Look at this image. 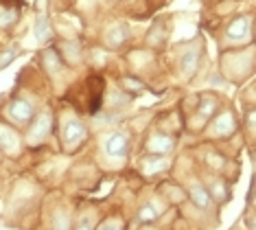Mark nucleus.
Masks as SVG:
<instances>
[{"label": "nucleus", "mask_w": 256, "mask_h": 230, "mask_svg": "<svg viewBox=\"0 0 256 230\" xmlns=\"http://www.w3.org/2000/svg\"><path fill=\"white\" fill-rule=\"evenodd\" d=\"M40 62H42V68L46 70V75H48V77L60 75L62 70L66 68V62L62 60L60 51L53 49V46H46V49L40 53Z\"/></svg>", "instance_id": "obj_7"}, {"label": "nucleus", "mask_w": 256, "mask_h": 230, "mask_svg": "<svg viewBox=\"0 0 256 230\" xmlns=\"http://www.w3.org/2000/svg\"><path fill=\"white\" fill-rule=\"evenodd\" d=\"M4 114H7L14 123L26 125V123H31L33 116H36V105H33V101L26 97H11L7 108H4Z\"/></svg>", "instance_id": "obj_1"}, {"label": "nucleus", "mask_w": 256, "mask_h": 230, "mask_svg": "<svg viewBox=\"0 0 256 230\" xmlns=\"http://www.w3.org/2000/svg\"><path fill=\"white\" fill-rule=\"evenodd\" d=\"M127 151H130V140L125 134L116 132L106 140V153L110 158H125Z\"/></svg>", "instance_id": "obj_10"}, {"label": "nucleus", "mask_w": 256, "mask_h": 230, "mask_svg": "<svg viewBox=\"0 0 256 230\" xmlns=\"http://www.w3.org/2000/svg\"><path fill=\"white\" fill-rule=\"evenodd\" d=\"M118 86L123 88V92H127L132 97V94H138V92H144V84L140 79H136V77H120L118 79Z\"/></svg>", "instance_id": "obj_16"}, {"label": "nucleus", "mask_w": 256, "mask_h": 230, "mask_svg": "<svg viewBox=\"0 0 256 230\" xmlns=\"http://www.w3.org/2000/svg\"><path fill=\"white\" fill-rule=\"evenodd\" d=\"M252 33V20L250 16H236L226 25V40L228 42H243Z\"/></svg>", "instance_id": "obj_6"}, {"label": "nucleus", "mask_w": 256, "mask_h": 230, "mask_svg": "<svg viewBox=\"0 0 256 230\" xmlns=\"http://www.w3.org/2000/svg\"><path fill=\"white\" fill-rule=\"evenodd\" d=\"M60 136H62V143L66 149L68 147H77L88 138V127H86L77 116H68V119H64V123H62Z\"/></svg>", "instance_id": "obj_2"}, {"label": "nucleus", "mask_w": 256, "mask_h": 230, "mask_svg": "<svg viewBox=\"0 0 256 230\" xmlns=\"http://www.w3.org/2000/svg\"><path fill=\"white\" fill-rule=\"evenodd\" d=\"M127 40H130V31H127V27L123 22H116V25L108 27L106 35H103V42H106V46H110V49H118Z\"/></svg>", "instance_id": "obj_9"}, {"label": "nucleus", "mask_w": 256, "mask_h": 230, "mask_svg": "<svg viewBox=\"0 0 256 230\" xmlns=\"http://www.w3.org/2000/svg\"><path fill=\"white\" fill-rule=\"evenodd\" d=\"M18 53H20V51L16 49V46H11V49H2V51H0V70L7 68L9 64L14 62L16 57H18Z\"/></svg>", "instance_id": "obj_20"}, {"label": "nucleus", "mask_w": 256, "mask_h": 230, "mask_svg": "<svg viewBox=\"0 0 256 230\" xmlns=\"http://www.w3.org/2000/svg\"><path fill=\"white\" fill-rule=\"evenodd\" d=\"M217 97L210 92H206V94H200V99H197V108H195V116L197 119H202L204 123H208L214 116V112H217Z\"/></svg>", "instance_id": "obj_8"}, {"label": "nucleus", "mask_w": 256, "mask_h": 230, "mask_svg": "<svg viewBox=\"0 0 256 230\" xmlns=\"http://www.w3.org/2000/svg\"><path fill=\"white\" fill-rule=\"evenodd\" d=\"M236 129V119L232 114V110H221L219 114H214L210 121H208V132L217 138L230 136L232 132Z\"/></svg>", "instance_id": "obj_4"}, {"label": "nucleus", "mask_w": 256, "mask_h": 230, "mask_svg": "<svg viewBox=\"0 0 256 230\" xmlns=\"http://www.w3.org/2000/svg\"><path fill=\"white\" fill-rule=\"evenodd\" d=\"M197 64H200V49H188L184 53L182 57H180V68H182V73L186 77H190L197 70Z\"/></svg>", "instance_id": "obj_15"}, {"label": "nucleus", "mask_w": 256, "mask_h": 230, "mask_svg": "<svg viewBox=\"0 0 256 230\" xmlns=\"http://www.w3.org/2000/svg\"><path fill=\"white\" fill-rule=\"evenodd\" d=\"M158 219V210H156L154 204H142L136 213V221L138 223H154Z\"/></svg>", "instance_id": "obj_18"}, {"label": "nucleus", "mask_w": 256, "mask_h": 230, "mask_svg": "<svg viewBox=\"0 0 256 230\" xmlns=\"http://www.w3.org/2000/svg\"><path fill=\"white\" fill-rule=\"evenodd\" d=\"M98 230H123L118 226V223H114V221H106V223H101V228Z\"/></svg>", "instance_id": "obj_22"}, {"label": "nucleus", "mask_w": 256, "mask_h": 230, "mask_svg": "<svg viewBox=\"0 0 256 230\" xmlns=\"http://www.w3.org/2000/svg\"><path fill=\"white\" fill-rule=\"evenodd\" d=\"M208 193H210V197H214L217 202H224L226 197H228V186H226L224 180H210V184H208Z\"/></svg>", "instance_id": "obj_19"}, {"label": "nucleus", "mask_w": 256, "mask_h": 230, "mask_svg": "<svg viewBox=\"0 0 256 230\" xmlns=\"http://www.w3.org/2000/svg\"><path fill=\"white\" fill-rule=\"evenodd\" d=\"M248 226H250V230H256V217H250V219H248Z\"/></svg>", "instance_id": "obj_23"}, {"label": "nucleus", "mask_w": 256, "mask_h": 230, "mask_svg": "<svg viewBox=\"0 0 256 230\" xmlns=\"http://www.w3.org/2000/svg\"><path fill=\"white\" fill-rule=\"evenodd\" d=\"M62 60L66 62V66H77L81 62V55H84V49H81L79 42H62V46H57Z\"/></svg>", "instance_id": "obj_12"}, {"label": "nucleus", "mask_w": 256, "mask_h": 230, "mask_svg": "<svg viewBox=\"0 0 256 230\" xmlns=\"http://www.w3.org/2000/svg\"><path fill=\"white\" fill-rule=\"evenodd\" d=\"M246 121H248V127H256V108H254V110H250V112H248V116H246Z\"/></svg>", "instance_id": "obj_21"}, {"label": "nucleus", "mask_w": 256, "mask_h": 230, "mask_svg": "<svg viewBox=\"0 0 256 230\" xmlns=\"http://www.w3.org/2000/svg\"><path fill=\"white\" fill-rule=\"evenodd\" d=\"M50 129H53V112L42 110L40 114L33 116L31 125H28V140L40 143V140H44L46 136H48Z\"/></svg>", "instance_id": "obj_5"}, {"label": "nucleus", "mask_w": 256, "mask_h": 230, "mask_svg": "<svg viewBox=\"0 0 256 230\" xmlns=\"http://www.w3.org/2000/svg\"><path fill=\"white\" fill-rule=\"evenodd\" d=\"M20 9L16 0H0V29H9L18 22Z\"/></svg>", "instance_id": "obj_11"}, {"label": "nucleus", "mask_w": 256, "mask_h": 230, "mask_svg": "<svg viewBox=\"0 0 256 230\" xmlns=\"http://www.w3.org/2000/svg\"><path fill=\"white\" fill-rule=\"evenodd\" d=\"M173 147H176V136H171L168 132H162V129L149 132L147 140H144V149H147L151 156H164Z\"/></svg>", "instance_id": "obj_3"}, {"label": "nucleus", "mask_w": 256, "mask_h": 230, "mask_svg": "<svg viewBox=\"0 0 256 230\" xmlns=\"http://www.w3.org/2000/svg\"><path fill=\"white\" fill-rule=\"evenodd\" d=\"M18 147H20V138H18V134H16V129L0 123V149L18 151Z\"/></svg>", "instance_id": "obj_14"}, {"label": "nucleus", "mask_w": 256, "mask_h": 230, "mask_svg": "<svg viewBox=\"0 0 256 230\" xmlns=\"http://www.w3.org/2000/svg\"><path fill=\"white\" fill-rule=\"evenodd\" d=\"M36 35H38V40L40 42H48L50 40V35H53V31H50V22H48V18L46 16H38L36 18Z\"/></svg>", "instance_id": "obj_17"}, {"label": "nucleus", "mask_w": 256, "mask_h": 230, "mask_svg": "<svg viewBox=\"0 0 256 230\" xmlns=\"http://www.w3.org/2000/svg\"><path fill=\"white\" fill-rule=\"evenodd\" d=\"M188 197H190V202L195 206H200V208H208L212 202L210 193H208V186L200 184V182H190L188 184Z\"/></svg>", "instance_id": "obj_13"}]
</instances>
